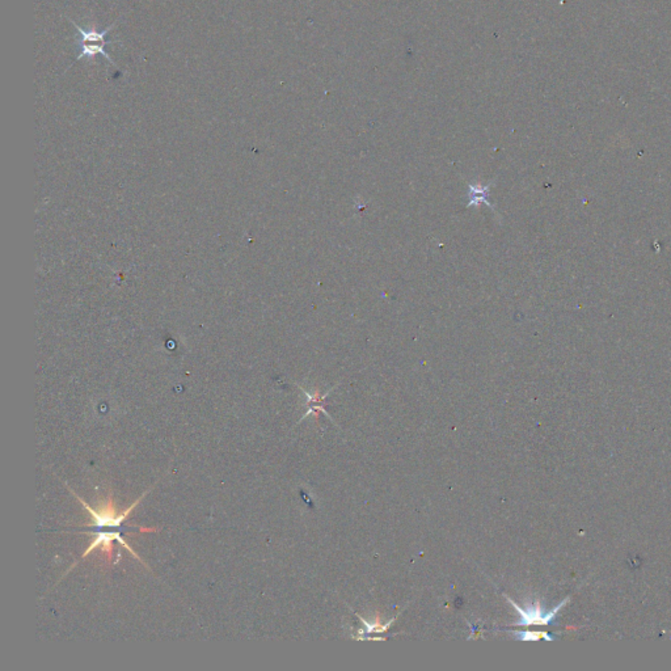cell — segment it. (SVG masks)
Here are the masks:
<instances>
[{
    "mask_svg": "<svg viewBox=\"0 0 671 671\" xmlns=\"http://www.w3.org/2000/svg\"><path fill=\"white\" fill-rule=\"evenodd\" d=\"M506 600L510 602L512 607L521 615V620L515 623L514 625L515 627H528V625H549V624H552L555 618H556V615H557V612L562 610V607L571 600V598L568 597V598L564 599L556 607H553L552 610L547 611V612L543 610V607L540 606L539 602L531 603L527 607H521L509 597H506Z\"/></svg>",
    "mask_w": 671,
    "mask_h": 671,
    "instance_id": "3",
    "label": "cell"
},
{
    "mask_svg": "<svg viewBox=\"0 0 671 671\" xmlns=\"http://www.w3.org/2000/svg\"><path fill=\"white\" fill-rule=\"evenodd\" d=\"M70 23L78 29L79 36H80L79 37V39H78V45H79V49H80V54L76 58V61H79L82 58H87V57H95V55L100 54L104 58H107L109 61L110 64L114 66L118 70L117 64L110 58L108 51L105 49L107 45H111L113 44V41L107 39V36H108V33L116 26L117 23H113L107 29H104L101 32H98L96 26H92L89 30H87V29L80 28L76 23H73V20H70Z\"/></svg>",
    "mask_w": 671,
    "mask_h": 671,
    "instance_id": "2",
    "label": "cell"
},
{
    "mask_svg": "<svg viewBox=\"0 0 671 671\" xmlns=\"http://www.w3.org/2000/svg\"><path fill=\"white\" fill-rule=\"evenodd\" d=\"M492 188V184H488V185H483V184L476 183H468V189H469V199H468V204H467V208H472V206H478L480 204H485L487 206L494 210V206L489 202V190Z\"/></svg>",
    "mask_w": 671,
    "mask_h": 671,
    "instance_id": "4",
    "label": "cell"
},
{
    "mask_svg": "<svg viewBox=\"0 0 671 671\" xmlns=\"http://www.w3.org/2000/svg\"><path fill=\"white\" fill-rule=\"evenodd\" d=\"M71 493L82 503V506L86 509L87 512L91 514V518L93 521L91 525H87L84 527V530H83L86 533H91V535L93 537V540H92L91 546L88 547L86 552L82 555L80 560L87 559L88 555L91 552H93L95 549L101 548V552L107 557V562H111V559L114 556V546H113V543L117 542L123 547L127 549L133 555V557H135L136 560L142 562L141 557L138 556V553H135L134 551L132 549V547L127 544V542L123 540V534L127 533L129 530H136L139 533H158L159 528H156V527H142V526H125L123 524L129 518V515L132 514V512L134 510L135 508L138 506V503L146 496L147 492L146 493H143L138 500L135 501L132 506H129L127 509H125L123 512H118L117 510V508L114 505V500H113V493H109V497L104 501V502H101V505L98 506V509H92L76 493H73V490H71ZM75 562L73 566L67 571V573L73 569L75 565H78V562Z\"/></svg>",
    "mask_w": 671,
    "mask_h": 671,
    "instance_id": "1",
    "label": "cell"
},
{
    "mask_svg": "<svg viewBox=\"0 0 671 671\" xmlns=\"http://www.w3.org/2000/svg\"><path fill=\"white\" fill-rule=\"evenodd\" d=\"M518 640H522V641H539V640H547V641H553L555 637L552 635H549L548 632H540V631H515L514 632Z\"/></svg>",
    "mask_w": 671,
    "mask_h": 671,
    "instance_id": "6",
    "label": "cell"
},
{
    "mask_svg": "<svg viewBox=\"0 0 671 671\" xmlns=\"http://www.w3.org/2000/svg\"><path fill=\"white\" fill-rule=\"evenodd\" d=\"M396 618H397V616H396ZM396 618L391 619L390 622L386 623V624H382L379 619H377L375 623H368L366 622L364 618H361V616H359V620L365 624V627H366V628H365V632H366V634H375V632H386V631L390 628L391 624L396 620Z\"/></svg>",
    "mask_w": 671,
    "mask_h": 671,
    "instance_id": "7",
    "label": "cell"
},
{
    "mask_svg": "<svg viewBox=\"0 0 671 671\" xmlns=\"http://www.w3.org/2000/svg\"><path fill=\"white\" fill-rule=\"evenodd\" d=\"M302 390H303V388H302ZM332 390H333V388H330V391ZM330 391H328L327 393H324L323 396H320V393H319V392H316V393H310V392H307V391L303 390V392L305 393V396H307V400H308V412L305 413V417L312 415V413H315V412H316V413H318V412H323V413H325V415L330 417V415H328V413L325 412V409H324V402H325V397L330 395ZM305 417H303V418H305Z\"/></svg>",
    "mask_w": 671,
    "mask_h": 671,
    "instance_id": "5",
    "label": "cell"
}]
</instances>
